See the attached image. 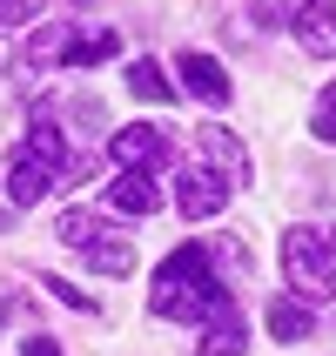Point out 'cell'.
<instances>
[{
	"label": "cell",
	"mask_w": 336,
	"mask_h": 356,
	"mask_svg": "<svg viewBox=\"0 0 336 356\" xmlns=\"http://www.w3.org/2000/svg\"><path fill=\"white\" fill-rule=\"evenodd\" d=\"M54 236H61V242H74V249H88V242H95V236H108V229H101L88 209H67V216L54 222Z\"/></svg>",
	"instance_id": "17"
},
{
	"label": "cell",
	"mask_w": 336,
	"mask_h": 356,
	"mask_svg": "<svg viewBox=\"0 0 336 356\" xmlns=\"http://www.w3.org/2000/svg\"><path fill=\"white\" fill-rule=\"evenodd\" d=\"M289 20H296L303 54H317V60H330V54H336V0H303Z\"/></svg>",
	"instance_id": "6"
},
{
	"label": "cell",
	"mask_w": 336,
	"mask_h": 356,
	"mask_svg": "<svg viewBox=\"0 0 336 356\" xmlns=\"http://www.w3.org/2000/svg\"><path fill=\"white\" fill-rule=\"evenodd\" d=\"M195 148H202V161H216V168H222V181H229V188H236V181H249V168H256V161H249V148H242L229 128H195Z\"/></svg>",
	"instance_id": "7"
},
{
	"label": "cell",
	"mask_w": 336,
	"mask_h": 356,
	"mask_svg": "<svg viewBox=\"0 0 336 356\" xmlns=\"http://www.w3.org/2000/svg\"><path fill=\"white\" fill-rule=\"evenodd\" d=\"M310 135H317V141H330V148H336V108H330V101L317 108V121H310Z\"/></svg>",
	"instance_id": "21"
},
{
	"label": "cell",
	"mask_w": 336,
	"mask_h": 356,
	"mask_svg": "<svg viewBox=\"0 0 336 356\" xmlns=\"http://www.w3.org/2000/svg\"><path fill=\"white\" fill-rule=\"evenodd\" d=\"M216 289H222V282L209 276V249H202V242H182L175 256L155 269V296H148V309H155L161 323H202V309H209Z\"/></svg>",
	"instance_id": "1"
},
{
	"label": "cell",
	"mask_w": 336,
	"mask_h": 356,
	"mask_svg": "<svg viewBox=\"0 0 336 356\" xmlns=\"http://www.w3.org/2000/svg\"><path fill=\"white\" fill-rule=\"evenodd\" d=\"M81 256H88V269H101V276H128V269H135V249L121 236H95Z\"/></svg>",
	"instance_id": "12"
},
{
	"label": "cell",
	"mask_w": 336,
	"mask_h": 356,
	"mask_svg": "<svg viewBox=\"0 0 336 356\" xmlns=\"http://www.w3.org/2000/svg\"><path fill=\"white\" fill-rule=\"evenodd\" d=\"M67 40H74V34H67L61 20H40L34 34H27V60H34V67H47V60H61V54H67Z\"/></svg>",
	"instance_id": "15"
},
{
	"label": "cell",
	"mask_w": 336,
	"mask_h": 356,
	"mask_svg": "<svg viewBox=\"0 0 336 356\" xmlns=\"http://www.w3.org/2000/svg\"><path fill=\"white\" fill-rule=\"evenodd\" d=\"M108 209H115V216H155V209H161L155 175H148V168H128V175L108 188Z\"/></svg>",
	"instance_id": "9"
},
{
	"label": "cell",
	"mask_w": 336,
	"mask_h": 356,
	"mask_svg": "<svg viewBox=\"0 0 336 356\" xmlns=\"http://www.w3.org/2000/svg\"><path fill=\"white\" fill-rule=\"evenodd\" d=\"M14 161H34V168H47V175H67V141H61V128L54 121H34Z\"/></svg>",
	"instance_id": "10"
},
{
	"label": "cell",
	"mask_w": 336,
	"mask_h": 356,
	"mask_svg": "<svg viewBox=\"0 0 336 356\" xmlns=\"http://www.w3.org/2000/svg\"><path fill=\"white\" fill-rule=\"evenodd\" d=\"M47 14V0H0V20L7 27H27V20H40Z\"/></svg>",
	"instance_id": "19"
},
{
	"label": "cell",
	"mask_w": 336,
	"mask_h": 356,
	"mask_svg": "<svg viewBox=\"0 0 336 356\" xmlns=\"http://www.w3.org/2000/svg\"><path fill=\"white\" fill-rule=\"evenodd\" d=\"M0 67H7V47H0Z\"/></svg>",
	"instance_id": "24"
},
{
	"label": "cell",
	"mask_w": 336,
	"mask_h": 356,
	"mask_svg": "<svg viewBox=\"0 0 336 356\" xmlns=\"http://www.w3.org/2000/svg\"><path fill=\"white\" fill-rule=\"evenodd\" d=\"M108 155H115L121 168H148V175H155L161 161H168V141H161V128H121V135L108 141Z\"/></svg>",
	"instance_id": "8"
},
{
	"label": "cell",
	"mask_w": 336,
	"mask_h": 356,
	"mask_svg": "<svg viewBox=\"0 0 336 356\" xmlns=\"http://www.w3.org/2000/svg\"><path fill=\"white\" fill-rule=\"evenodd\" d=\"M330 108H336V81H330Z\"/></svg>",
	"instance_id": "23"
},
{
	"label": "cell",
	"mask_w": 336,
	"mask_h": 356,
	"mask_svg": "<svg viewBox=\"0 0 336 356\" xmlns=\"http://www.w3.org/2000/svg\"><path fill=\"white\" fill-rule=\"evenodd\" d=\"M175 74H182V88L195 101H209V108H229L236 101V88H229V74H222V60H209L202 47H189V54L175 60Z\"/></svg>",
	"instance_id": "4"
},
{
	"label": "cell",
	"mask_w": 336,
	"mask_h": 356,
	"mask_svg": "<svg viewBox=\"0 0 336 356\" xmlns=\"http://www.w3.org/2000/svg\"><path fill=\"white\" fill-rule=\"evenodd\" d=\"M330 242H323V229H289L282 236V276H289V289H296L303 302H330L336 296V269H330Z\"/></svg>",
	"instance_id": "2"
},
{
	"label": "cell",
	"mask_w": 336,
	"mask_h": 356,
	"mask_svg": "<svg viewBox=\"0 0 336 356\" xmlns=\"http://www.w3.org/2000/svg\"><path fill=\"white\" fill-rule=\"evenodd\" d=\"M27 356H61V350H54V337H27Z\"/></svg>",
	"instance_id": "22"
},
{
	"label": "cell",
	"mask_w": 336,
	"mask_h": 356,
	"mask_svg": "<svg viewBox=\"0 0 336 356\" xmlns=\"http://www.w3.org/2000/svg\"><path fill=\"white\" fill-rule=\"evenodd\" d=\"M47 188H54V175H47V168H34V161H14V175H7V202H14V209H34Z\"/></svg>",
	"instance_id": "13"
},
{
	"label": "cell",
	"mask_w": 336,
	"mask_h": 356,
	"mask_svg": "<svg viewBox=\"0 0 336 356\" xmlns=\"http://www.w3.org/2000/svg\"><path fill=\"white\" fill-rule=\"evenodd\" d=\"M128 88H135L141 101H155V108H168V101H175V81L161 74L155 60H135V67H128Z\"/></svg>",
	"instance_id": "14"
},
{
	"label": "cell",
	"mask_w": 336,
	"mask_h": 356,
	"mask_svg": "<svg viewBox=\"0 0 336 356\" xmlns=\"http://www.w3.org/2000/svg\"><path fill=\"white\" fill-rule=\"evenodd\" d=\"M108 54H115V34H74L61 60H67V67H95V60H108Z\"/></svg>",
	"instance_id": "16"
},
{
	"label": "cell",
	"mask_w": 336,
	"mask_h": 356,
	"mask_svg": "<svg viewBox=\"0 0 336 356\" xmlns=\"http://www.w3.org/2000/svg\"><path fill=\"white\" fill-rule=\"evenodd\" d=\"M222 202H229V181H222L216 168H189V175H182V188H175V209H182L189 222L222 216Z\"/></svg>",
	"instance_id": "5"
},
{
	"label": "cell",
	"mask_w": 336,
	"mask_h": 356,
	"mask_svg": "<svg viewBox=\"0 0 336 356\" xmlns=\"http://www.w3.org/2000/svg\"><path fill=\"white\" fill-rule=\"evenodd\" d=\"M216 262L242 276V269H249V249H242V236H216Z\"/></svg>",
	"instance_id": "20"
},
{
	"label": "cell",
	"mask_w": 336,
	"mask_h": 356,
	"mask_svg": "<svg viewBox=\"0 0 336 356\" xmlns=\"http://www.w3.org/2000/svg\"><path fill=\"white\" fill-rule=\"evenodd\" d=\"M40 289H47V296H61L67 309H95V296H88V289H74L67 276H40Z\"/></svg>",
	"instance_id": "18"
},
{
	"label": "cell",
	"mask_w": 336,
	"mask_h": 356,
	"mask_svg": "<svg viewBox=\"0 0 336 356\" xmlns=\"http://www.w3.org/2000/svg\"><path fill=\"white\" fill-rule=\"evenodd\" d=\"M242 343H249V330H242V309L229 289H216L209 296V309H202V356H242Z\"/></svg>",
	"instance_id": "3"
},
{
	"label": "cell",
	"mask_w": 336,
	"mask_h": 356,
	"mask_svg": "<svg viewBox=\"0 0 336 356\" xmlns=\"http://www.w3.org/2000/svg\"><path fill=\"white\" fill-rule=\"evenodd\" d=\"M269 337H276V343H303V337H310V302L276 296V302H269Z\"/></svg>",
	"instance_id": "11"
}]
</instances>
